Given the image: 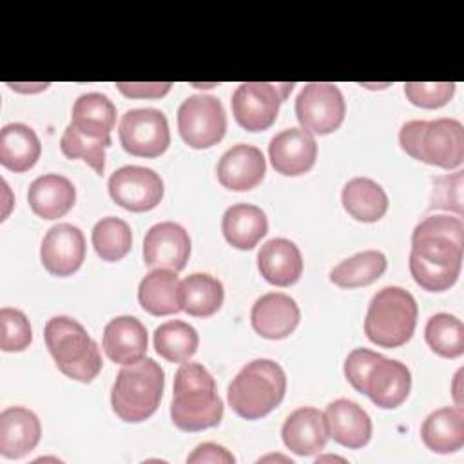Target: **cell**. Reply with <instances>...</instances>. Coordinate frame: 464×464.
Returning <instances> with one entry per match:
<instances>
[{"label": "cell", "instance_id": "cell-1", "mask_svg": "<svg viewBox=\"0 0 464 464\" xmlns=\"http://www.w3.org/2000/svg\"><path fill=\"white\" fill-rule=\"evenodd\" d=\"M464 250V225L453 216H428L411 234L410 272L428 292L451 288L460 274Z\"/></svg>", "mask_w": 464, "mask_h": 464}, {"label": "cell", "instance_id": "cell-2", "mask_svg": "<svg viewBox=\"0 0 464 464\" xmlns=\"http://www.w3.org/2000/svg\"><path fill=\"white\" fill-rule=\"evenodd\" d=\"M223 401L210 372L199 362H181L174 375L170 419L183 431H201L218 426Z\"/></svg>", "mask_w": 464, "mask_h": 464}, {"label": "cell", "instance_id": "cell-3", "mask_svg": "<svg viewBox=\"0 0 464 464\" xmlns=\"http://www.w3.org/2000/svg\"><path fill=\"white\" fill-rule=\"evenodd\" d=\"M286 392V375L272 359L246 362L228 384L230 408L246 420H256L277 408Z\"/></svg>", "mask_w": 464, "mask_h": 464}, {"label": "cell", "instance_id": "cell-4", "mask_svg": "<svg viewBox=\"0 0 464 464\" xmlns=\"http://www.w3.org/2000/svg\"><path fill=\"white\" fill-rule=\"evenodd\" d=\"M399 143L411 158L440 169H457L464 161V127L455 118L406 121Z\"/></svg>", "mask_w": 464, "mask_h": 464}, {"label": "cell", "instance_id": "cell-5", "mask_svg": "<svg viewBox=\"0 0 464 464\" xmlns=\"http://www.w3.org/2000/svg\"><path fill=\"white\" fill-rule=\"evenodd\" d=\"M45 344L58 370L80 382H91L102 372L103 361L98 344L72 317L56 315L45 323Z\"/></svg>", "mask_w": 464, "mask_h": 464}, {"label": "cell", "instance_id": "cell-6", "mask_svg": "<svg viewBox=\"0 0 464 464\" xmlns=\"http://www.w3.org/2000/svg\"><path fill=\"white\" fill-rule=\"evenodd\" d=\"M165 386L163 368L150 357L123 366L111 390V406L125 422H141L160 406Z\"/></svg>", "mask_w": 464, "mask_h": 464}, {"label": "cell", "instance_id": "cell-7", "mask_svg": "<svg viewBox=\"0 0 464 464\" xmlns=\"http://www.w3.org/2000/svg\"><path fill=\"white\" fill-rule=\"evenodd\" d=\"M415 297L401 286H384L370 301L364 317L366 337L382 348L406 344L417 326Z\"/></svg>", "mask_w": 464, "mask_h": 464}, {"label": "cell", "instance_id": "cell-8", "mask_svg": "<svg viewBox=\"0 0 464 464\" xmlns=\"http://www.w3.org/2000/svg\"><path fill=\"white\" fill-rule=\"evenodd\" d=\"M292 89V82H245L232 94V114L245 130H266L276 121L279 107Z\"/></svg>", "mask_w": 464, "mask_h": 464}, {"label": "cell", "instance_id": "cell-9", "mask_svg": "<svg viewBox=\"0 0 464 464\" xmlns=\"http://www.w3.org/2000/svg\"><path fill=\"white\" fill-rule=\"evenodd\" d=\"M178 130L192 149H208L219 143L227 130L221 102L210 94L188 96L178 109Z\"/></svg>", "mask_w": 464, "mask_h": 464}, {"label": "cell", "instance_id": "cell-10", "mask_svg": "<svg viewBox=\"0 0 464 464\" xmlns=\"http://www.w3.org/2000/svg\"><path fill=\"white\" fill-rule=\"evenodd\" d=\"M346 103L335 83L312 82L306 83L295 98V116L301 129L310 134H330L337 130L344 120Z\"/></svg>", "mask_w": 464, "mask_h": 464}, {"label": "cell", "instance_id": "cell-11", "mask_svg": "<svg viewBox=\"0 0 464 464\" xmlns=\"http://www.w3.org/2000/svg\"><path fill=\"white\" fill-rule=\"evenodd\" d=\"M118 136L123 150L138 158H158L170 145L169 121L152 107L127 111L120 120Z\"/></svg>", "mask_w": 464, "mask_h": 464}, {"label": "cell", "instance_id": "cell-12", "mask_svg": "<svg viewBox=\"0 0 464 464\" xmlns=\"http://www.w3.org/2000/svg\"><path fill=\"white\" fill-rule=\"evenodd\" d=\"M116 205L130 212H147L163 198V179L149 167L125 165L114 170L107 183Z\"/></svg>", "mask_w": 464, "mask_h": 464}, {"label": "cell", "instance_id": "cell-13", "mask_svg": "<svg viewBox=\"0 0 464 464\" xmlns=\"http://www.w3.org/2000/svg\"><path fill=\"white\" fill-rule=\"evenodd\" d=\"M44 268L58 277L72 276L85 259V237L82 230L71 223L51 227L40 246Z\"/></svg>", "mask_w": 464, "mask_h": 464}, {"label": "cell", "instance_id": "cell-14", "mask_svg": "<svg viewBox=\"0 0 464 464\" xmlns=\"http://www.w3.org/2000/svg\"><path fill=\"white\" fill-rule=\"evenodd\" d=\"M190 256L188 232L174 223L163 221L152 225L143 239V261L149 268H167L179 272Z\"/></svg>", "mask_w": 464, "mask_h": 464}, {"label": "cell", "instance_id": "cell-15", "mask_svg": "<svg viewBox=\"0 0 464 464\" xmlns=\"http://www.w3.org/2000/svg\"><path fill=\"white\" fill-rule=\"evenodd\" d=\"M272 167L283 176H299L308 172L317 158L314 134L304 129L290 127L277 132L268 145Z\"/></svg>", "mask_w": 464, "mask_h": 464}, {"label": "cell", "instance_id": "cell-16", "mask_svg": "<svg viewBox=\"0 0 464 464\" xmlns=\"http://www.w3.org/2000/svg\"><path fill=\"white\" fill-rule=\"evenodd\" d=\"M411 388V373L406 364L386 359L384 355L370 368L362 393L370 397V401L384 410H392L401 406L410 395Z\"/></svg>", "mask_w": 464, "mask_h": 464}, {"label": "cell", "instance_id": "cell-17", "mask_svg": "<svg viewBox=\"0 0 464 464\" xmlns=\"http://www.w3.org/2000/svg\"><path fill=\"white\" fill-rule=\"evenodd\" d=\"M266 172V161L263 152L246 143H237L230 147L218 161V179L219 183L236 192L252 190L261 183Z\"/></svg>", "mask_w": 464, "mask_h": 464}, {"label": "cell", "instance_id": "cell-18", "mask_svg": "<svg viewBox=\"0 0 464 464\" xmlns=\"http://www.w3.org/2000/svg\"><path fill=\"white\" fill-rule=\"evenodd\" d=\"M301 312L297 303L283 292L261 295L250 312L252 328L265 339H285L299 324Z\"/></svg>", "mask_w": 464, "mask_h": 464}, {"label": "cell", "instance_id": "cell-19", "mask_svg": "<svg viewBox=\"0 0 464 464\" xmlns=\"http://www.w3.org/2000/svg\"><path fill=\"white\" fill-rule=\"evenodd\" d=\"M281 437L285 446L295 455L310 457L319 453L330 437L324 413L312 406L294 410L281 428Z\"/></svg>", "mask_w": 464, "mask_h": 464}, {"label": "cell", "instance_id": "cell-20", "mask_svg": "<svg viewBox=\"0 0 464 464\" xmlns=\"http://www.w3.org/2000/svg\"><path fill=\"white\" fill-rule=\"evenodd\" d=\"M147 330L132 315H118L103 328L102 346L107 357L116 364H134L147 353Z\"/></svg>", "mask_w": 464, "mask_h": 464}, {"label": "cell", "instance_id": "cell-21", "mask_svg": "<svg viewBox=\"0 0 464 464\" xmlns=\"http://www.w3.org/2000/svg\"><path fill=\"white\" fill-rule=\"evenodd\" d=\"M42 437V426L34 411L24 406H9L0 413V455L22 459L31 453Z\"/></svg>", "mask_w": 464, "mask_h": 464}, {"label": "cell", "instance_id": "cell-22", "mask_svg": "<svg viewBox=\"0 0 464 464\" xmlns=\"http://www.w3.org/2000/svg\"><path fill=\"white\" fill-rule=\"evenodd\" d=\"M328 435L341 446L359 450L372 437L370 415L350 399H337L324 410Z\"/></svg>", "mask_w": 464, "mask_h": 464}, {"label": "cell", "instance_id": "cell-23", "mask_svg": "<svg viewBox=\"0 0 464 464\" xmlns=\"http://www.w3.org/2000/svg\"><path fill=\"white\" fill-rule=\"evenodd\" d=\"M257 268L270 285L290 286L303 274L301 250L290 239L274 237L257 252Z\"/></svg>", "mask_w": 464, "mask_h": 464}, {"label": "cell", "instance_id": "cell-24", "mask_svg": "<svg viewBox=\"0 0 464 464\" xmlns=\"http://www.w3.org/2000/svg\"><path fill=\"white\" fill-rule=\"evenodd\" d=\"M27 201L38 218L58 219L72 208L76 188L60 174H44L29 185Z\"/></svg>", "mask_w": 464, "mask_h": 464}, {"label": "cell", "instance_id": "cell-25", "mask_svg": "<svg viewBox=\"0 0 464 464\" xmlns=\"http://www.w3.org/2000/svg\"><path fill=\"white\" fill-rule=\"evenodd\" d=\"M178 272L152 268L138 286V301L150 315H170L181 310V281Z\"/></svg>", "mask_w": 464, "mask_h": 464}, {"label": "cell", "instance_id": "cell-26", "mask_svg": "<svg viewBox=\"0 0 464 464\" xmlns=\"http://www.w3.org/2000/svg\"><path fill=\"white\" fill-rule=\"evenodd\" d=\"M221 230L228 245L237 250H250L266 236L268 219L259 207L236 203L225 210Z\"/></svg>", "mask_w": 464, "mask_h": 464}, {"label": "cell", "instance_id": "cell-27", "mask_svg": "<svg viewBox=\"0 0 464 464\" xmlns=\"http://www.w3.org/2000/svg\"><path fill=\"white\" fill-rule=\"evenodd\" d=\"M420 437L428 450L435 453H453L464 444V410L446 406L431 411L422 426Z\"/></svg>", "mask_w": 464, "mask_h": 464}, {"label": "cell", "instance_id": "cell-28", "mask_svg": "<svg viewBox=\"0 0 464 464\" xmlns=\"http://www.w3.org/2000/svg\"><path fill=\"white\" fill-rule=\"evenodd\" d=\"M71 125L89 138L111 140L116 125V107L102 92H85L72 105Z\"/></svg>", "mask_w": 464, "mask_h": 464}, {"label": "cell", "instance_id": "cell-29", "mask_svg": "<svg viewBox=\"0 0 464 464\" xmlns=\"http://www.w3.org/2000/svg\"><path fill=\"white\" fill-rule=\"evenodd\" d=\"M42 154L36 132L24 123H9L0 130V163L13 172H27Z\"/></svg>", "mask_w": 464, "mask_h": 464}, {"label": "cell", "instance_id": "cell-30", "mask_svg": "<svg viewBox=\"0 0 464 464\" xmlns=\"http://www.w3.org/2000/svg\"><path fill=\"white\" fill-rule=\"evenodd\" d=\"M344 210L357 221L375 223L388 210V196L384 188L370 178H352L341 194Z\"/></svg>", "mask_w": 464, "mask_h": 464}, {"label": "cell", "instance_id": "cell-31", "mask_svg": "<svg viewBox=\"0 0 464 464\" xmlns=\"http://www.w3.org/2000/svg\"><path fill=\"white\" fill-rule=\"evenodd\" d=\"M225 290L219 279L208 274H190L181 281V310L192 317H210L223 304Z\"/></svg>", "mask_w": 464, "mask_h": 464}, {"label": "cell", "instance_id": "cell-32", "mask_svg": "<svg viewBox=\"0 0 464 464\" xmlns=\"http://www.w3.org/2000/svg\"><path fill=\"white\" fill-rule=\"evenodd\" d=\"M388 266L386 256L379 250H362L341 261L330 272V281L339 288H359L377 281Z\"/></svg>", "mask_w": 464, "mask_h": 464}, {"label": "cell", "instance_id": "cell-33", "mask_svg": "<svg viewBox=\"0 0 464 464\" xmlns=\"http://www.w3.org/2000/svg\"><path fill=\"white\" fill-rule=\"evenodd\" d=\"M199 337L185 321H167L154 330V350L169 362H187L198 350Z\"/></svg>", "mask_w": 464, "mask_h": 464}, {"label": "cell", "instance_id": "cell-34", "mask_svg": "<svg viewBox=\"0 0 464 464\" xmlns=\"http://www.w3.org/2000/svg\"><path fill=\"white\" fill-rule=\"evenodd\" d=\"M428 346L440 357L455 359L464 353V326L451 314H435L424 326Z\"/></svg>", "mask_w": 464, "mask_h": 464}, {"label": "cell", "instance_id": "cell-35", "mask_svg": "<svg viewBox=\"0 0 464 464\" xmlns=\"http://www.w3.org/2000/svg\"><path fill=\"white\" fill-rule=\"evenodd\" d=\"M91 241L103 261H120L130 252L132 232L123 219L107 216L94 225Z\"/></svg>", "mask_w": 464, "mask_h": 464}, {"label": "cell", "instance_id": "cell-36", "mask_svg": "<svg viewBox=\"0 0 464 464\" xmlns=\"http://www.w3.org/2000/svg\"><path fill=\"white\" fill-rule=\"evenodd\" d=\"M111 145V140H96L78 132L71 123L65 127L60 138V149L63 156L71 160H83L89 167L94 169L96 174H103L105 170V149Z\"/></svg>", "mask_w": 464, "mask_h": 464}, {"label": "cell", "instance_id": "cell-37", "mask_svg": "<svg viewBox=\"0 0 464 464\" xmlns=\"http://www.w3.org/2000/svg\"><path fill=\"white\" fill-rule=\"evenodd\" d=\"M33 341V330L24 312L4 306L0 310V348L4 352H24Z\"/></svg>", "mask_w": 464, "mask_h": 464}, {"label": "cell", "instance_id": "cell-38", "mask_svg": "<svg viewBox=\"0 0 464 464\" xmlns=\"http://www.w3.org/2000/svg\"><path fill=\"white\" fill-rule=\"evenodd\" d=\"M462 188H464V170L453 174H444L433 178V188L430 196V208H440L462 216Z\"/></svg>", "mask_w": 464, "mask_h": 464}, {"label": "cell", "instance_id": "cell-39", "mask_svg": "<svg viewBox=\"0 0 464 464\" xmlns=\"http://www.w3.org/2000/svg\"><path fill=\"white\" fill-rule=\"evenodd\" d=\"M408 102L424 109L444 107L455 94L453 82H408L404 83Z\"/></svg>", "mask_w": 464, "mask_h": 464}, {"label": "cell", "instance_id": "cell-40", "mask_svg": "<svg viewBox=\"0 0 464 464\" xmlns=\"http://www.w3.org/2000/svg\"><path fill=\"white\" fill-rule=\"evenodd\" d=\"M382 355L377 352H372L368 348H355L348 353L346 361H344V377L346 381L362 393V386H364V379L370 372V368L381 359Z\"/></svg>", "mask_w": 464, "mask_h": 464}, {"label": "cell", "instance_id": "cell-41", "mask_svg": "<svg viewBox=\"0 0 464 464\" xmlns=\"http://www.w3.org/2000/svg\"><path fill=\"white\" fill-rule=\"evenodd\" d=\"M118 91L127 98H161L172 83L170 82H116Z\"/></svg>", "mask_w": 464, "mask_h": 464}, {"label": "cell", "instance_id": "cell-42", "mask_svg": "<svg viewBox=\"0 0 464 464\" xmlns=\"http://www.w3.org/2000/svg\"><path fill=\"white\" fill-rule=\"evenodd\" d=\"M234 460V455L227 448L214 442H203L196 446L194 451L187 457V462L190 464H232Z\"/></svg>", "mask_w": 464, "mask_h": 464}, {"label": "cell", "instance_id": "cell-43", "mask_svg": "<svg viewBox=\"0 0 464 464\" xmlns=\"http://www.w3.org/2000/svg\"><path fill=\"white\" fill-rule=\"evenodd\" d=\"M460 375H462V370H459L457 375H455V392H453V395H455L457 406H460V397H459V379H460Z\"/></svg>", "mask_w": 464, "mask_h": 464}, {"label": "cell", "instance_id": "cell-44", "mask_svg": "<svg viewBox=\"0 0 464 464\" xmlns=\"http://www.w3.org/2000/svg\"><path fill=\"white\" fill-rule=\"evenodd\" d=\"M283 460V462H288L290 459H286V457H283V455H268V457H263V459H259V462H265V460Z\"/></svg>", "mask_w": 464, "mask_h": 464}, {"label": "cell", "instance_id": "cell-45", "mask_svg": "<svg viewBox=\"0 0 464 464\" xmlns=\"http://www.w3.org/2000/svg\"><path fill=\"white\" fill-rule=\"evenodd\" d=\"M323 460H341V462H344V459H341V457H335V455H334V457H332V455H326V457H317V460H315V462L319 464V462H323Z\"/></svg>", "mask_w": 464, "mask_h": 464}]
</instances>
